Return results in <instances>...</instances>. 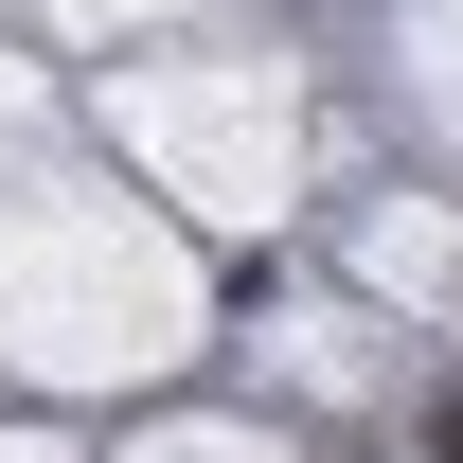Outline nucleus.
Wrapping results in <instances>:
<instances>
[{
	"label": "nucleus",
	"mask_w": 463,
	"mask_h": 463,
	"mask_svg": "<svg viewBox=\"0 0 463 463\" xmlns=\"http://www.w3.org/2000/svg\"><path fill=\"white\" fill-rule=\"evenodd\" d=\"M428 463H463V410H446V428H428Z\"/></svg>",
	"instance_id": "nucleus-1"
}]
</instances>
